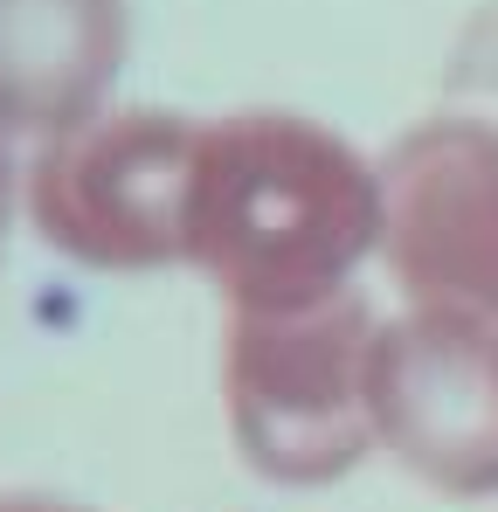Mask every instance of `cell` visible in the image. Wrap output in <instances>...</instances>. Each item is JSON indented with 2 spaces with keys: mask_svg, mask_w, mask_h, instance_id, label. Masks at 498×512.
Wrapping results in <instances>:
<instances>
[{
  "mask_svg": "<svg viewBox=\"0 0 498 512\" xmlns=\"http://www.w3.org/2000/svg\"><path fill=\"white\" fill-rule=\"evenodd\" d=\"M381 256V167L319 118L229 111L201 125L187 180V270L229 312H305L346 298Z\"/></svg>",
  "mask_w": 498,
  "mask_h": 512,
  "instance_id": "obj_1",
  "label": "cell"
},
{
  "mask_svg": "<svg viewBox=\"0 0 498 512\" xmlns=\"http://www.w3.org/2000/svg\"><path fill=\"white\" fill-rule=\"evenodd\" d=\"M381 312L346 291L305 312H229L222 409L243 464L270 485H339L374 443Z\"/></svg>",
  "mask_w": 498,
  "mask_h": 512,
  "instance_id": "obj_2",
  "label": "cell"
},
{
  "mask_svg": "<svg viewBox=\"0 0 498 512\" xmlns=\"http://www.w3.org/2000/svg\"><path fill=\"white\" fill-rule=\"evenodd\" d=\"M201 118L104 111L49 139L28 167V222L83 270L139 277L187 263V180Z\"/></svg>",
  "mask_w": 498,
  "mask_h": 512,
  "instance_id": "obj_3",
  "label": "cell"
},
{
  "mask_svg": "<svg viewBox=\"0 0 498 512\" xmlns=\"http://www.w3.org/2000/svg\"><path fill=\"white\" fill-rule=\"evenodd\" d=\"M381 263L415 312L498 319V118L436 111L388 146Z\"/></svg>",
  "mask_w": 498,
  "mask_h": 512,
  "instance_id": "obj_4",
  "label": "cell"
},
{
  "mask_svg": "<svg viewBox=\"0 0 498 512\" xmlns=\"http://www.w3.org/2000/svg\"><path fill=\"white\" fill-rule=\"evenodd\" d=\"M374 429L429 492H498V319L395 312L374 353Z\"/></svg>",
  "mask_w": 498,
  "mask_h": 512,
  "instance_id": "obj_5",
  "label": "cell"
},
{
  "mask_svg": "<svg viewBox=\"0 0 498 512\" xmlns=\"http://www.w3.org/2000/svg\"><path fill=\"white\" fill-rule=\"evenodd\" d=\"M125 35V0H0V139L49 146L104 118Z\"/></svg>",
  "mask_w": 498,
  "mask_h": 512,
  "instance_id": "obj_6",
  "label": "cell"
},
{
  "mask_svg": "<svg viewBox=\"0 0 498 512\" xmlns=\"http://www.w3.org/2000/svg\"><path fill=\"white\" fill-rule=\"evenodd\" d=\"M0 512H90V506L49 499V492H0Z\"/></svg>",
  "mask_w": 498,
  "mask_h": 512,
  "instance_id": "obj_7",
  "label": "cell"
},
{
  "mask_svg": "<svg viewBox=\"0 0 498 512\" xmlns=\"http://www.w3.org/2000/svg\"><path fill=\"white\" fill-rule=\"evenodd\" d=\"M7 215H14V173H7V153H0V243H7Z\"/></svg>",
  "mask_w": 498,
  "mask_h": 512,
  "instance_id": "obj_8",
  "label": "cell"
}]
</instances>
